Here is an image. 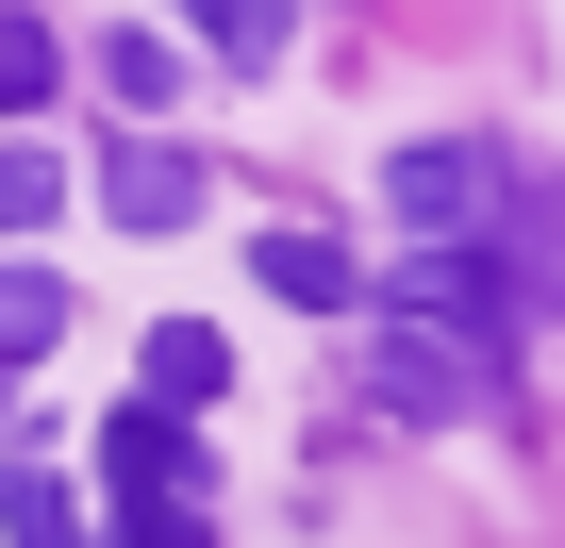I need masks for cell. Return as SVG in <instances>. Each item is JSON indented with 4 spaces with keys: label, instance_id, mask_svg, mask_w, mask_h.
<instances>
[{
    "label": "cell",
    "instance_id": "1",
    "mask_svg": "<svg viewBox=\"0 0 565 548\" xmlns=\"http://www.w3.org/2000/svg\"><path fill=\"white\" fill-rule=\"evenodd\" d=\"M100 482H117L134 515H200V482H216V449H200V416H150V399H134V416L100 432Z\"/></svg>",
    "mask_w": 565,
    "mask_h": 548
},
{
    "label": "cell",
    "instance_id": "2",
    "mask_svg": "<svg viewBox=\"0 0 565 548\" xmlns=\"http://www.w3.org/2000/svg\"><path fill=\"white\" fill-rule=\"evenodd\" d=\"M482 200H499V166H482V150H399V166H383V216H399L416 249H466V233H482Z\"/></svg>",
    "mask_w": 565,
    "mask_h": 548
},
{
    "label": "cell",
    "instance_id": "3",
    "mask_svg": "<svg viewBox=\"0 0 565 548\" xmlns=\"http://www.w3.org/2000/svg\"><path fill=\"white\" fill-rule=\"evenodd\" d=\"M366 383L399 399V416H482V350H449V333H366Z\"/></svg>",
    "mask_w": 565,
    "mask_h": 548
},
{
    "label": "cell",
    "instance_id": "4",
    "mask_svg": "<svg viewBox=\"0 0 565 548\" xmlns=\"http://www.w3.org/2000/svg\"><path fill=\"white\" fill-rule=\"evenodd\" d=\"M383 316H399V333L433 316L449 350H482V333H499V266H482V249H416V266H399V300H383Z\"/></svg>",
    "mask_w": 565,
    "mask_h": 548
},
{
    "label": "cell",
    "instance_id": "5",
    "mask_svg": "<svg viewBox=\"0 0 565 548\" xmlns=\"http://www.w3.org/2000/svg\"><path fill=\"white\" fill-rule=\"evenodd\" d=\"M100 216H117V233H183V216H200V150H167V133H134V150L100 166Z\"/></svg>",
    "mask_w": 565,
    "mask_h": 548
},
{
    "label": "cell",
    "instance_id": "6",
    "mask_svg": "<svg viewBox=\"0 0 565 548\" xmlns=\"http://www.w3.org/2000/svg\"><path fill=\"white\" fill-rule=\"evenodd\" d=\"M249 266H266V300H300V316H350V300H366V266H350V249H333L317 216H282V233H266Z\"/></svg>",
    "mask_w": 565,
    "mask_h": 548
},
{
    "label": "cell",
    "instance_id": "7",
    "mask_svg": "<svg viewBox=\"0 0 565 548\" xmlns=\"http://www.w3.org/2000/svg\"><path fill=\"white\" fill-rule=\"evenodd\" d=\"M216 383H233V350H216L200 316H150V366H134V399H150V416H200Z\"/></svg>",
    "mask_w": 565,
    "mask_h": 548
},
{
    "label": "cell",
    "instance_id": "8",
    "mask_svg": "<svg viewBox=\"0 0 565 548\" xmlns=\"http://www.w3.org/2000/svg\"><path fill=\"white\" fill-rule=\"evenodd\" d=\"M51 216H67V150H51V133H0V249L51 233Z\"/></svg>",
    "mask_w": 565,
    "mask_h": 548
},
{
    "label": "cell",
    "instance_id": "9",
    "mask_svg": "<svg viewBox=\"0 0 565 548\" xmlns=\"http://www.w3.org/2000/svg\"><path fill=\"white\" fill-rule=\"evenodd\" d=\"M0 531H18V548H84V498H67V465H0Z\"/></svg>",
    "mask_w": 565,
    "mask_h": 548
},
{
    "label": "cell",
    "instance_id": "10",
    "mask_svg": "<svg viewBox=\"0 0 565 548\" xmlns=\"http://www.w3.org/2000/svg\"><path fill=\"white\" fill-rule=\"evenodd\" d=\"M51 84H67V34L0 0V117H51Z\"/></svg>",
    "mask_w": 565,
    "mask_h": 548
},
{
    "label": "cell",
    "instance_id": "11",
    "mask_svg": "<svg viewBox=\"0 0 565 548\" xmlns=\"http://www.w3.org/2000/svg\"><path fill=\"white\" fill-rule=\"evenodd\" d=\"M67 316H84V300L51 283V266H0V366H18V350H51Z\"/></svg>",
    "mask_w": 565,
    "mask_h": 548
},
{
    "label": "cell",
    "instance_id": "12",
    "mask_svg": "<svg viewBox=\"0 0 565 548\" xmlns=\"http://www.w3.org/2000/svg\"><path fill=\"white\" fill-rule=\"evenodd\" d=\"M282 18H300V0H200V51H233V67H266V51H282Z\"/></svg>",
    "mask_w": 565,
    "mask_h": 548
},
{
    "label": "cell",
    "instance_id": "13",
    "mask_svg": "<svg viewBox=\"0 0 565 548\" xmlns=\"http://www.w3.org/2000/svg\"><path fill=\"white\" fill-rule=\"evenodd\" d=\"M100 67H117V100H134V117H167V100H183V51H167V34H117Z\"/></svg>",
    "mask_w": 565,
    "mask_h": 548
},
{
    "label": "cell",
    "instance_id": "14",
    "mask_svg": "<svg viewBox=\"0 0 565 548\" xmlns=\"http://www.w3.org/2000/svg\"><path fill=\"white\" fill-rule=\"evenodd\" d=\"M117 548H200V515H134V531H117Z\"/></svg>",
    "mask_w": 565,
    "mask_h": 548
}]
</instances>
